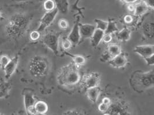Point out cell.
<instances>
[{"label":"cell","instance_id":"f1b7e54d","mask_svg":"<svg viewBox=\"0 0 154 115\" xmlns=\"http://www.w3.org/2000/svg\"><path fill=\"white\" fill-rule=\"evenodd\" d=\"M11 58L7 55H2L0 57V66L2 69L5 68V67L8 64Z\"/></svg>","mask_w":154,"mask_h":115},{"label":"cell","instance_id":"e575fe53","mask_svg":"<svg viewBox=\"0 0 154 115\" xmlns=\"http://www.w3.org/2000/svg\"><path fill=\"white\" fill-rule=\"evenodd\" d=\"M149 9H154V0H141Z\"/></svg>","mask_w":154,"mask_h":115},{"label":"cell","instance_id":"cb8c5ba5","mask_svg":"<svg viewBox=\"0 0 154 115\" xmlns=\"http://www.w3.org/2000/svg\"><path fill=\"white\" fill-rule=\"evenodd\" d=\"M66 53H67V54L68 56H69L71 57L73 60V63L75 65H76L77 67H80L82 65L85 64L86 63V60L83 56H80V55H73V54H70L69 53L65 51Z\"/></svg>","mask_w":154,"mask_h":115},{"label":"cell","instance_id":"9c48e42d","mask_svg":"<svg viewBox=\"0 0 154 115\" xmlns=\"http://www.w3.org/2000/svg\"><path fill=\"white\" fill-rule=\"evenodd\" d=\"M96 29V26L90 24H79V31L81 39L90 38Z\"/></svg>","mask_w":154,"mask_h":115},{"label":"cell","instance_id":"52a82bcc","mask_svg":"<svg viewBox=\"0 0 154 115\" xmlns=\"http://www.w3.org/2000/svg\"><path fill=\"white\" fill-rule=\"evenodd\" d=\"M58 12L59 11L56 8L51 11L47 12L42 16L40 21L39 26L38 28L36 29V30H38L39 32L41 33L44 30H45L48 27H49V26L54 21L56 17V16Z\"/></svg>","mask_w":154,"mask_h":115},{"label":"cell","instance_id":"1f68e13d","mask_svg":"<svg viewBox=\"0 0 154 115\" xmlns=\"http://www.w3.org/2000/svg\"><path fill=\"white\" fill-rule=\"evenodd\" d=\"M58 26L60 27V28L63 30H66L68 29L69 27V23L67 22V20H65V19H60L58 21Z\"/></svg>","mask_w":154,"mask_h":115},{"label":"cell","instance_id":"f35d334b","mask_svg":"<svg viewBox=\"0 0 154 115\" xmlns=\"http://www.w3.org/2000/svg\"><path fill=\"white\" fill-rule=\"evenodd\" d=\"M102 102L103 103V104H106V105H110V104H111V103H112V101H111V100H110L109 98H108V97H105V98H103L102 99Z\"/></svg>","mask_w":154,"mask_h":115},{"label":"cell","instance_id":"5b68a950","mask_svg":"<svg viewBox=\"0 0 154 115\" xmlns=\"http://www.w3.org/2000/svg\"><path fill=\"white\" fill-rule=\"evenodd\" d=\"M81 87L85 90L91 87L99 86L100 83V75L96 72H91L84 74L79 81Z\"/></svg>","mask_w":154,"mask_h":115},{"label":"cell","instance_id":"60d3db41","mask_svg":"<svg viewBox=\"0 0 154 115\" xmlns=\"http://www.w3.org/2000/svg\"><path fill=\"white\" fill-rule=\"evenodd\" d=\"M128 9L131 12H133L134 9V5H133V4H128Z\"/></svg>","mask_w":154,"mask_h":115},{"label":"cell","instance_id":"f546056e","mask_svg":"<svg viewBox=\"0 0 154 115\" xmlns=\"http://www.w3.org/2000/svg\"><path fill=\"white\" fill-rule=\"evenodd\" d=\"M40 33H41L39 32L36 30L34 31H32L29 34V38L31 39V40H32L33 41H36L40 38V36H41Z\"/></svg>","mask_w":154,"mask_h":115},{"label":"cell","instance_id":"8992f818","mask_svg":"<svg viewBox=\"0 0 154 115\" xmlns=\"http://www.w3.org/2000/svg\"><path fill=\"white\" fill-rule=\"evenodd\" d=\"M60 35L55 33H48L42 38V42L56 55L58 54Z\"/></svg>","mask_w":154,"mask_h":115},{"label":"cell","instance_id":"4dcf8cb0","mask_svg":"<svg viewBox=\"0 0 154 115\" xmlns=\"http://www.w3.org/2000/svg\"><path fill=\"white\" fill-rule=\"evenodd\" d=\"M112 59V56L110 55V54L107 51H104L100 57L101 61L104 62V63H108Z\"/></svg>","mask_w":154,"mask_h":115},{"label":"cell","instance_id":"5bb4252c","mask_svg":"<svg viewBox=\"0 0 154 115\" xmlns=\"http://www.w3.org/2000/svg\"><path fill=\"white\" fill-rule=\"evenodd\" d=\"M23 96L24 107L27 112L29 109L34 107L36 101L34 98V95L31 90H24Z\"/></svg>","mask_w":154,"mask_h":115},{"label":"cell","instance_id":"484cf974","mask_svg":"<svg viewBox=\"0 0 154 115\" xmlns=\"http://www.w3.org/2000/svg\"><path fill=\"white\" fill-rule=\"evenodd\" d=\"M43 8L46 12H49L54 10L56 7L54 0H46L43 3Z\"/></svg>","mask_w":154,"mask_h":115},{"label":"cell","instance_id":"4fadbf2b","mask_svg":"<svg viewBox=\"0 0 154 115\" xmlns=\"http://www.w3.org/2000/svg\"><path fill=\"white\" fill-rule=\"evenodd\" d=\"M67 38L74 45H77L80 43L81 40V37H80V34L79 31V20H77L76 22H75L73 28L72 29L69 36Z\"/></svg>","mask_w":154,"mask_h":115},{"label":"cell","instance_id":"30bf717a","mask_svg":"<svg viewBox=\"0 0 154 115\" xmlns=\"http://www.w3.org/2000/svg\"><path fill=\"white\" fill-rule=\"evenodd\" d=\"M126 115L129 114L126 110V107L121 103L116 102L112 104L109 106V109L105 113V115Z\"/></svg>","mask_w":154,"mask_h":115},{"label":"cell","instance_id":"e0dca14e","mask_svg":"<svg viewBox=\"0 0 154 115\" xmlns=\"http://www.w3.org/2000/svg\"><path fill=\"white\" fill-rule=\"evenodd\" d=\"M104 35H105V31L99 29H95L92 36L90 38L91 44L93 47L95 48L98 46L99 43H100L101 41H102Z\"/></svg>","mask_w":154,"mask_h":115},{"label":"cell","instance_id":"7402d4cb","mask_svg":"<svg viewBox=\"0 0 154 115\" xmlns=\"http://www.w3.org/2000/svg\"><path fill=\"white\" fill-rule=\"evenodd\" d=\"M154 23L149 22L145 24L143 26V31L144 36L148 38H153L154 34Z\"/></svg>","mask_w":154,"mask_h":115},{"label":"cell","instance_id":"d4e9b609","mask_svg":"<svg viewBox=\"0 0 154 115\" xmlns=\"http://www.w3.org/2000/svg\"><path fill=\"white\" fill-rule=\"evenodd\" d=\"M119 30L118 28L116 23L112 20H110L108 21V24L107 28L105 31V34H112L113 33H116Z\"/></svg>","mask_w":154,"mask_h":115},{"label":"cell","instance_id":"74e56055","mask_svg":"<svg viewBox=\"0 0 154 115\" xmlns=\"http://www.w3.org/2000/svg\"><path fill=\"white\" fill-rule=\"evenodd\" d=\"M124 20L127 24H130L133 21V16L131 14H127L126 16H125L124 18Z\"/></svg>","mask_w":154,"mask_h":115},{"label":"cell","instance_id":"83f0119b","mask_svg":"<svg viewBox=\"0 0 154 115\" xmlns=\"http://www.w3.org/2000/svg\"><path fill=\"white\" fill-rule=\"evenodd\" d=\"M62 47L65 51H68L72 48L73 44L68 39V38H63L62 40Z\"/></svg>","mask_w":154,"mask_h":115},{"label":"cell","instance_id":"836d02e7","mask_svg":"<svg viewBox=\"0 0 154 115\" xmlns=\"http://www.w3.org/2000/svg\"><path fill=\"white\" fill-rule=\"evenodd\" d=\"M112 34H105L103 37L102 41L104 43H109L111 42V41H112Z\"/></svg>","mask_w":154,"mask_h":115},{"label":"cell","instance_id":"d6986e66","mask_svg":"<svg viewBox=\"0 0 154 115\" xmlns=\"http://www.w3.org/2000/svg\"><path fill=\"white\" fill-rule=\"evenodd\" d=\"M56 7L59 12L62 14H66L69 10V2L68 0H54Z\"/></svg>","mask_w":154,"mask_h":115},{"label":"cell","instance_id":"44dd1931","mask_svg":"<svg viewBox=\"0 0 154 115\" xmlns=\"http://www.w3.org/2000/svg\"><path fill=\"white\" fill-rule=\"evenodd\" d=\"M149 9V7L143 2H141L134 5V14L136 16H141L148 11Z\"/></svg>","mask_w":154,"mask_h":115},{"label":"cell","instance_id":"8fae6325","mask_svg":"<svg viewBox=\"0 0 154 115\" xmlns=\"http://www.w3.org/2000/svg\"><path fill=\"white\" fill-rule=\"evenodd\" d=\"M18 63L19 57L17 56H16L14 58H11L8 64L3 69L5 72V76L6 79H9L11 77V76L14 73L17 68Z\"/></svg>","mask_w":154,"mask_h":115},{"label":"cell","instance_id":"603a6c76","mask_svg":"<svg viewBox=\"0 0 154 115\" xmlns=\"http://www.w3.org/2000/svg\"><path fill=\"white\" fill-rule=\"evenodd\" d=\"M107 51L112 56V58L117 56L122 52L121 49L119 45H116V44H111L109 45Z\"/></svg>","mask_w":154,"mask_h":115},{"label":"cell","instance_id":"4316f807","mask_svg":"<svg viewBox=\"0 0 154 115\" xmlns=\"http://www.w3.org/2000/svg\"><path fill=\"white\" fill-rule=\"evenodd\" d=\"M95 22L96 23V29H99L103 31H105L106 29L107 28V24H108V22L105 21V20H103L101 19H95Z\"/></svg>","mask_w":154,"mask_h":115},{"label":"cell","instance_id":"d6a6232c","mask_svg":"<svg viewBox=\"0 0 154 115\" xmlns=\"http://www.w3.org/2000/svg\"><path fill=\"white\" fill-rule=\"evenodd\" d=\"M109 106L110 105H106L105 104L103 103H100L99 106H98V110L102 112V113H105L107 111V110L109 109Z\"/></svg>","mask_w":154,"mask_h":115},{"label":"cell","instance_id":"3957f363","mask_svg":"<svg viewBox=\"0 0 154 115\" xmlns=\"http://www.w3.org/2000/svg\"><path fill=\"white\" fill-rule=\"evenodd\" d=\"M29 19L23 14L12 16L6 26V32L10 38H19L24 34L28 27Z\"/></svg>","mask_w":154,"mask_h":115},{"label":"cell","instance_id":"ffe728a7","mask_svg":"<svg viewBox=\"0 0 154 115\" xmlns=\"http://www.w3.org/2000/svg\"><path fill=\"white\" fill-rule=\"evenodd\" d=\"M34 107L37 115H45L48 111V105L44 101H38L35 102Z\"/></svg>","mask_w":154,"mask_h":115},{"label":"cell","instance_id":"b9f144b4","mask_svg":"<svg viewBox=\"0 0 154 115\" xmlns=\"http://www.w3.org/2000/svg\"><path fill=\"white\" fill-rule=\"evenodd\" d=\"M1 18H2V14H1V12L0 11V20H1Z\"/></svg>","mask_w":154,"mask_h":115},{"label":"cell","instance_id":"ab89813d","mask_svg":"<svg viewBox=\"0 0 154 115\" xmlns=\"http://www.w3.org/2000/svg\"><path fill=\"white\" fill-rule=\"evenodd\" d=\"M139 0H122L124 2H125L126 4H133L134 3L136 2Z\"/></svg>","mask_w":154,"mask_h":115},{"label":"cell","instance_id":"277c9868","mask_svg":"<svg viewBox=\"0 0 154 115\" xmlns=\"http://www.w3.org/2000/svg\"><path fill=\"white\" fill-rule=\"evenodd\" d=\"M49 64L43 57L35 56L31 58L29 64V71L32 76L41 78L45 76L48 71Z\"/></svg>","mask_w":154,"mask_h":115},{"label":"cell","instance_id":"8d00e7d4","mask_svg":"<svg viewBox=\"0 0 154 115\" xmlns=\"http://www.w3.org/2000/svg\"><path fill=\"white\" fill-rule=\"evenodd\" d=\"M144 60H146L147 65L152 66L154 64V54L151 56H149L148 58H145Z\"/></svg>","mask_w":154,"mask_h":115},{"label":"cell","instance_id":"9a60e30c","mask_svg":"<svg viewBox=\"0 0 154 115\" xmlns=\"http://www.w3.org/2000/svg\"><path fill=\"white\" fill-rule=\"evenodd\" d=\"M86 94L88 99L89 101H91V102L95 104L98 101L99 96L100 93L101 89L100 87L98 86L91 87L86 90Z\"/></svg>","mask_w":154,"mask_h":115},{"label":"cell","instance_id":"6da1fadb","mask_svg":"<svg viewBox=\"0 0 154 115\" xmlns=\"http://www.w3.org/2000/svg\"><path fill=\"white\" fill-rule=\"evenodd\" d=\"M130 84L133 90L138 93L152 88L154 85V70L147 72L134 71L130 78Z\"/></svg>","mask_w":154,"mask_h":115},{"label":"cell","instance_id":"7c38bea8","mask_svg":"<svg viewBox=\"0 0 154 115\" xmlns=\"http://www.w3.org/2000/svg\"><path fill=\"white\" fill-rule=\"evenodd\" d=\"M108 63L114 68H121L126 66L128 63V60L125 55L121 52L117 56L112 58Z\"/></svg>","mask_w":154,"mask_h":115},{"label":"cell","instance_id":"d590c367","mask_svg":"<svg viewBox=\"0 0 154 115\" xmlns=\"http://www.w3.org/2000/svg\"><path fill=\"white\" fill-rule=\"evenodd\" d=\"M63 115H82V114H84L83 112H81L80 111H78L76 110L75 109H73V110H68L65 112H64L63 113Z\"/></svg>","mask_w":154,"mask_h":115},{"label":"cell","instance_id":"ba28073f","mask_svg":"<svg viewBox=\"0 0 154 115\" xmlns=\"http://www.w3.org/2000/svg\"><path fill=\"white\" fill-rule=\"evenodd\" d=\"M134 52L145 58L154 54V45H143L137 46L134 49Z\"/></svg>","mask_w":154,"mask_h":115},{"label":"cell","instance_id":"2e32d148","mask_svg":"<svg viewBox=\"0 0 154 115\" xmlns=\"http://www.w3.org/2000/svg\"><path fill=\"white\" fill-rule=\"evenodd\" d=\"M132 31L128 27H125L124 29L119 30L115 33L117 39L121 42H126L131 39Z\"/></svg>","mask_w":154,"mask_h":115},{"label":"cell","instance_id":"7a4b0ae2","mask_svg":"<svg viewBox=\"0 0 154 115\" xmlns=\"http://www.w3.org/2000/svg\"><path fill=\"white\" fill-rule=\"evenodd\" d=\"M79 68L74 63H69L61 67L57 74L59 84L63 86H69L79 83L81 78Z\"/></svg>","mask_w":154,"mask_h":115},{"label":"cell","instance_id":"ac0fdd59","mask_svg":"<svg viewBox=\"0 0 154 115\" xmlns=\"http://www.w3.org/2000/svg\"><path fill=\"white\" fill-rule=\"evenodd\" d=\"M11 89V84L4 80H0V98H5L9 95Z\"/></svg>","mask_w":154,"mask_h":115}]
</instances>
